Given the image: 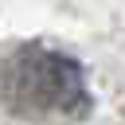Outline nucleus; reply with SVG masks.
I'll return each mask as SVG.
<instances>
[{"mask_svg":"<svg viewBox=\"0 0 125 125\" xmlns=\"http://www.w3.org/2000/svg\"><path fill=\"white\" fill-rule=\"evenodd\" d=\"M0 98L16 117L27 121H66L90 109V90L82 66L51 47L27 43L0 62Z\"/></svg>","mask_w":125,"mask_h":125,"instance_id":"nucleus-1","label":"nucleus"}]
</instances>
